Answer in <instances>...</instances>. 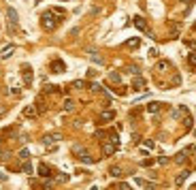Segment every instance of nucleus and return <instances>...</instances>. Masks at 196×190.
I'll list each match as a JSON object with an SVG mask.
<instances>
[{
    "instance_id": "15",
    "label": "nucleus",
    "mask_w": 196,
    "mask_h": 190,
    "mask_svg": "<svg viewBox=\"0 0 196 190\" xmlns=\"http://www.w3.org/2000/svg\"><path fill=\"white\" fill-rule=\"evenodd\" d=\"M168 66H171V64H168V62H160V64H158V71H166Z\"/></svg>"
},
{
    "instance_id": "20",
    "label": "nucleus",
    "mask_w": 196,
    "mask_h": 190,
    "mask_svg": "<svg viewBox=\"0 0 196 190\" xmlns=\"http://www.w3.org/2000/svg\"><path fill=\"white\" fill-rule=\"evenodd\" d=\"M64 109H68V111L73 109V101H66V103H64Z\"/></svg>"
},
{
    "instance_id": "13",
    "label": "nucleus",
    "mask_w": 196,
    "mask_h": 190,
    "mask_svg": "<svg viewBox=\"0 0 196 190\" xmlns=\"http://www.w3.org/2000/svg\"><path fill=\"white\" fill-rule=\"evenodd\" d=\"M113 115H115L113 111H104V113H102V122H107V120H111Z\"/></svg>"
},
{
    "instance_id": "17",
    "label": "nucleus",
    "mask_w": 196,
    "mask_h": 190,
    "mask_svg": "<svg viewBox=\"0 0 196 190\" xmlns=\"http://www.w3.org/2000/svg\"><path fill=\"white\" fill-rule=\"evenodd\" d=\"M11 53H13V47H6V49L2 51V56H4V58H9V56H11Z\"/></svg>"
},
{
    "instance_id": "9",
    "label": "nucleus",
    "mask_w": 196,
    "mask_h": 190,
    "mask_svg": "<svg viewBox=\"0 0 196 190\" xmlns=\"http://www.w3.org/2000/svg\"><path fill=\"white\" fill-rule=\"evenodd\" d=\"M132 86H134V88H143V86H145V79L137 77V79H134V83H132Z\"/></svg>"
},
{
    "instance_id": "5",
    "label": "nucleus",
    "mask_w": 196,
    "mask_h": 190,
    "mask_svg": "<svg viewBox=\"0 0 196 190\" xmlns=\"http://www.w3.org/2000/svg\"><path fill=\"white\" fill-rule=\"evenodd\" d=\"M185 154H188V150H183V152H179V154H177V162H179V165H183V162H185Z\"/></svg>"
},
{
    "instance_id": "11",
    "label": "nucleus",
    "mask_w": 196,
    "mask_h": 190,
    "mask_svg": "<svg viewBox=\"0 0 196 190\" xmlns=\"http://www.w3.org/2000/svg\"><path fill=\"white\" fill-rule=\"evenodd\" d=\"M147 109H149V111H151V113H156V111H158V109H160V103H151V105H149V107H147Z\"/></svg>"
},
{
    "instance_id": "14",
    "label": "nucleus",
    "mask_w": 196,
    "mask_h": 190,
    "mask_svg": "<svg viewBox=\"0 0 196 190\" xmlns=\"http://www.w3.org/2000/svg\"><path fill=\"white\" fill-rule=\"evenodd\" d=\"M9 17H11V22H17V13L13 11V9H9Z\"/></svg>"
},
{
    "instance_id": "19",
    "label": "nucleus",
    "mask_w": 196,
    "mask_h": 190,
    "mask_svg": "<svg viewBox=\"0 0 196 190\" xmlns=\"http://www.w3.org/2000/svg\"><path fill=\"white\" fill-rule=\"evenodd\" d=\"M137 45H139V39H132V41L128 43V47H137Z\"/></svg>"
},
{
    "instance_id": "8",
    "label": "nucleus",
    "mask_w": 196,
    "mask_h": 190,
    "mask_svg": "<svg viewBox=\"0 0 196 190\" xmlns=\"http://www.w3.org/2000/svg\"><path fill=\"white\" fill-rule=\"evenodd\" d=\"M51 68H53V71H64V64H62L60 60H56V62L51 64Z\"/></svg>"
},
{
    "instance_id": "12",
    "label": "nucleus",
    "mask_w": 196,
    "mask_h": 190,
    "mask_svg": "<svg viewBox=\"0 0 196 190\" xmlns=\"http://www.w3.org/2000/svg\"><path fill=\"white\" fill-rule=\"evenodd\" d=\"M188 175H190V173H181L179 177H177V179H175V182H177V186H181V184H183V179L188 177Z\"/></svg>"
},
{
    "instance_id": "16",
    "label": "nucleus",
    "mask_w": 196,
    "mask_h": 190,
    "mask_svg": "<svg viewBox=\"0 0 196 190\" xmlns=\"http://www.w3.org/2000/svg\"><path fill=\"white\" fill-rule=\"evenodd\" d=\"M24 113H26V115H28V117H34V113H36V111H34V109H32V107H28V109H26Z\"/></svg>"
},
{
    "instance_id": "18",
    "label": "nucleus",
    "mask_w": 196,
    "mask_h": 190,
    "mask_svg": "<svg viewBox=\"0 0 196 190\" xmlns=\"http://www.w3.org/2000/svg\"><path fill=\"white\" fill-rule=\"evenodd\" d=\"M73 88H85L83 81H73Z\"/></svg>"
},
{
    "instance_id": "7",
    "label": "nucleus",
    "mask_w": 196,
    "mask_h": 190,
    "mask_svg": "<svg viewBox=\"0 0 196 190\" xmlns=\"http://www.w3.org/2000/svg\"><path fill=\"white\" fill-rule=\"evenodd\" d=\"M115 152V141L113 143H107V145H104V154H113Z\"/></svg>"
},
{
    "instance_id": "1",
    "label": "nucleus",
    "mask_w": 196,
    "mask_h": 190,
    "mask_svg": "<svg viewBox=\"0 0 196 190\" xmlns=\"http://www.w3.org/2000/svg\"><path fill=\"white\" fill-rule=\"evenodd\" d=\"M43 24H45V28L51 30L53 26H56V19H53V13H45L43 15Z\"/></svg>"
},
{
    "instance_id": "6",
    "label": "nucleus",
    "mask_w": 196,
    "mask_h": 190,
    "mask_svg": "<svg viewBox=\"0 0 196 190\" xmlns=\"http://www.w3.org/2000/svg\"><path fill=\"white\" fill-rule=\"evenodd\" d=\"M109 173H111L113 177H119V175H122V169H119V167H111V169H109Z\"/></svg>"
},
{
    "instance_id": "3",
    "label": "nucleus",
    "mask_w": 196,
    "mask_h": 190,
    "mask_svg": "<svg viewBox=\"0 0 196 190\" xmlns=\"http://www.w3.org/2000/svg\"><path fill=\"white\" fill-rule=\"evenodd\" d=\"M39 173H41V177H49V175H51V171H49V167H47V165H41V167H39Z\"/></svg>"
},
{
    "instance_id": "10",
    "label": "nucleus",
    "mask_w": 196,
    "mask_h": 190,
    "mask_svg": "<svg viewBox=\"0 0 196 190\" xmlns=\"http://www.w3.org/2000/svg\"><path fill=\"white\" fill-rule=\"evenodd\" d=\"M188 62H190V66L196 68V53H190V56H188Z\"/></svg>"
},
{
    "instance_id": "4",
    "label": "nucleus",
    "mask_w": 196,
    "mask_h": 190,
    "mask_svg": "<svg viewBox=\"0 0 196 190\" xmlns=\"http://www.w3.org/2000/svg\"><path fill=\"white\" fill-rule=\"evenodd\" d=\"M134 26H137V28H141V30H147V26H145V22L141 19V17H134Z\"/></svg>"
},
{
    "instance_id": "2",
    "label": "nucleus",
    "mask_w": 196,
    "mask_h": 190,
    "mask_svg": "<svg viewBox=\"0 0 196 190\" xmlns=\"http://www.w3.org/2000/svg\"><path fill=\"white\" fill-rule=\"evenodd\" d=\"M45 143H53V141H60V135L58 132H51V135H45V139H43Z\"/></svg>"
}]
</instances>
